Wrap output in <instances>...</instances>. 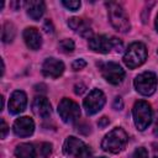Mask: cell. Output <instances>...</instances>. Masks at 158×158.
<instances>
[{"label": "cell", "instance_id": "obj_1", "mask_svg": "<svg viewBox=\"0 0 158 158\" xmlns=\"http://www.w3.org/2000/svg\"><path fill=\"white\" fill-rule=\"evenodd\" d=\"M127 133L120 128L116 127L112 131H110L102 139L101 142V147L104 151L110 152V153H118L120 151L123 149V147L127 143Z\"/></svg>", "mask_w": 158, "mask_h": 158}, {"label": "cell", "instance_id": "obj_2", "mask_svg": "<svg viewBox=\"0 0 158 158\" xmlns=\"http://www.w3.org/2000/svg\"><path fill=\"white\" fill-rule=\"evenodd\" d=\"M107 15L111 25L120 32H127L131 27L128 16L123 7L117 2H109L107 4Z\"/></svg>", "mask_w": 158, "mask_h": 158}, {"label": "cell", "instance_id": "obj_3", "mask_svg": "<svg viewBox=\"0 0 158 158\" xmlns=\"http://www.w3.org/2000/svg\"><path fill=\"white\" fill-rule=\"evenodd\" d=\"M89 48L99 52V53H109L111 49H115L116 52H120L122 49V43L115 38V37H107L104 35L99 36H93L89 38Z\"/></svg>", "mask_w": 158, "mask_h": 158}, {"label": "cell", "instance_id": "obj_4", "mask_svg": "<svg viewBox=\"0 0 158 158\" xmlns=\"http://www.w3.org/2000/svg\"><path fill=\"white\" fill-rule=\"evenodd\" d=\"M146 58H147L146 46L141 42H133L128 46V48L123 56V62L128 68L133 69V68L143 64Z\"/></svg>", "mask_w": 158, "mask_h": 158}, {"label": "cell", "instance_id": "obj_5", "mask_svg": "<svg viewBox=\"0 0 158 158\" xmlns=\"http://www.w3.org/2000/svg\"><path fill=\"white\" fill-rule=\"evenodd\" d=\"M132 114H133V121L137 130L143 131L149 126L152 121V109L147 101L144 100L137 101L133 106Z\"/></svg>", "mask_w": 158, "mask_h": 158}, {"label": "cell", "instance_id": "obj_6", "mask_svg": "<svg viewBox=\"0 0 158 158\" xmlns=\"http://www.w3.org/2000/svg\"><path fill=\"white\" fill-rule=\"evenodd\" d=\"M63 152L65 156L73 158H90L91 152L89 147L77 137H68L63 144Z\"/></svg>", "mask_w": 158, "mask_h": 158}, {"label": "cell", "instance_id": "obj_7", "mask_svg": "<svg viewBox=\"0 0 158 158\" xmlns=\"http://www.w3.org/2000/svg\"><path fill=\"white\" fill-rule=\"evenodd\" d=\"M135 88L136 90L146 96L152 95L157 88V77L152 72H144L136 77L135 79Z\"/></svg>", "mask_w": 158, "mask_h": 158}, {"label": "cell", "instance_id": "obj_8", "mask_svg": "<svg viewBox=\"0 0 158 158\" xmlns=\"http://www.w3.org/2000/svg\"><path fill=\"white\" fill-rule=\"evenodd\" d=\"M58 114L62 117V120L67 123H72L77 121L80 116V109L77 102H74L70 99H62V101L58 105Z\"/></svg>", "mask_w": 158, "mask_h": 158}, {"label": "cell", "instance_id": "obj_9", "mask_svg": "<svg viewBox=\"0 0 158 158\" xmlns=\"http://www.w3.org/2000/svg\"><path fill=\"white\" fill-rule=\"evenodd\" d=\"M101 74L102 77L106 79V81H109L110 84L117 85L120 84L123 78H125V72L123 69L114 62H109L101 65Z\"/></svg>", "mask_w": 158, "mask_h": 158}, {"label": "cell", "instance_id": "obj_10", "mask_svg": "<svg viewBox=\"0 0 158 158\" xmlns=\"http://www.w3.org/2000/svg\"><path fill=\"white\" fill-rule=\"evenodd\" d=\"M104 104H105V95L99 89L91 90L89 95L84 99V107H85L86 114L89 115H94L98 111H100Z\"/></svg>", "mask_w": 158, "mask_h": 158}, {"label": "cell", "instance_id": "obj_11", "mask_svg": "<svg viewBox=\"0 0 158 158\" xmlns=\"http://www.w3.org/2000/svg\"><path fill=\"white\" fill-rule=\"evenodd\" d=\"M64 72V64L59 59L47 58L42 64V73L49 78H58Z\"/></svg>", "mask_w": 158, "mask_h": 158}, {"label": "cell", "instance_id": "obj_12", "mask_svg": "<svg viewBox=\"0 0 158 158\" xmlns=\"http://www.w3.org/2000/svg\"><path fill=\"white\" fill-rule=\"evenodd\" d=\"M35 123L30 117H20L14 122V132L16 136L27 137L33 133Z\"/></svg>", "mask_w": 158, "mask_h": 158}, {"label": "cell", "instance_id": "obj_13", "mask_svg": "<svg viewBox=\"0 0 158 158\" xmlns=\"http://www.w3.org/2000/svg\"><path fill=\"white\" fill-rule=\"evenodd\" d=\"M26 104H27V98H26V94L21 90H16L12 93L11 98H10V101H9V111L11 114H20L25 110L26 107Z\"/></svg>", "mask_w": 158, "mask_h": 158}, {"label": "cell", "instance_id": "obj_14", "mask_svg": "<svg viewBox=\"0 0 158 158\" xmlns=\"http://www.w3.org/2000/svg\"><path fill=\"white\" fill-rule=\"evenodd\" d=\"M32 111L41 118H47L51 115V104L44 96H37L32 101Z\"/></svg>", "mask_w": 158, "mask_h": 158}, {"label": "cell", "instance_id": "obj_15", "mask_svg": "<svg viewBox=\"0 0 158 158\" xmlns=\"http://www.w3.org/2000/svg\"><path fill=\"white\" fill-rule=\"evenodd\" d=\"M23 40H25L26 46L32 51L38 49L42 44V37L38 32V30L35 27H27L23 31Z\"/></svg>", "mask_w": 158, "mask_h": 158}, {"label": "cell", "instance_id": "obj_16", "mask_svg": "<svg viewBox=\"0 0 158 158\" xmlns=\"http://www.w3.org/2000/svg\"><path fill=\"white\" fill-rule=\"evenodd\" d=\"M68 26L74 30L75 32H78L80 36L83 37H88V38H91L93 36V31H91V27L90 25L83 20V19H79V17H72L68 20Z\"/></svg>", "mask_w": 158, "mask_h": 158}, {"label": "cell", "instance_id": "obj_17", "mask_svg": "<svg viewBox=\"0 0 158 158\" xmlns=\"http://www.w3.org/2000/svg\"><path fill=\"white\" fill-rule=\"evenodd\" d=\"M27 15L33 20H40L44 12V2L41 0H28L25 2Z\"/></svg>", "mask_w": 158, "mask_h": 158}, {"label": "cell", "instance_id": "obj_18", "mask_svg": "<svg viewBox=\"0 0 158 158\" xmlns=\"http://www.w3.org/2000/svg\"><path fill=\"white\" fill-rule=\"evenodd\" d=\"M36 149L31 143H21L15 148V156L17 158H36Z\"/></svg>", "mask_w": 158, "mask_h": 158}, {"label": "cell", "instance_id": "obj_19", "mask_svg": "<svg viewBox=\"0 0 158 158\" xmlns=\"http://www.w3.org/2000/svg\"><path fill=\"white\" fill-rule=\"evenodd\" d=\"M16 31H15V26L11 22H5L2 26V31H1V40L5 43L11 42L15 38Z\"/></svg>", "mask_w": 158, "mask_h": 158}, {"label": "cell", "instance_id": "obj_20", "mask_svg": "<svg viewBox=\"0 0 158 158\" xmlns=\"http://www.w3.org/2000/svg\"><path fill=\"white\" fill-rule=\"evenodd\" d=\"M52 153V144L48 142H43L40 144L38 151H37V156L38 158H48Z\"/></svg>", "mask_w": 158, "mask_h": 158}, {"label": "cell", "instance_id": "obj_21", "mask_svg": "<svg viewBox=\"0 0 158 158\" xmlns=\"http://www.w3.org/2000/svg\"><path fill=\"white\" fill-rule=\"evenodd\" d=\"M74 42L72 41V40H69V38H65V40H62L60 42H59V44H58V48H59V51L60 52H63V53H72L73 51H74Z\"/></svg>", "mask_w": 158, "mask_h": 158}, {"label": "cell", "instance_id": "obj_22", "mask_svg": "<svg viewBox=\"0 0 158 158\" xmlns=\"http://www.w3.org/2000/svg\"><path fill=\"white\" fill-rule=\"evenodd\" d=\"M63 5L67 9L72 10V11H77L80 7V1H78V0H64L63 1Z\"/></svg>", "mask_w": 158, "mask_h": 158}, {"label": "cell", "instance_id": "obj_23", "mask_svg": "<svg viewBox=\"0 0 158 158\" xmlns=\"http://www.w3.org/2000/svg\"><path fill=\"white\" fill-rule=\"evenodd\" d=\"M132 158H149V157H148L147 149H146L144 147H139V148H137V149L133 152Z\"/></svg>", "mask_w": 158, "mask_h": 158}, {"label": "cell", "instance_id": "obj_24", "mask_svg": "<svg viewBox=\"0 0 158 158\" xmlns=\"http://www.w3.org/2000/svg\"><path fill=\"white\" fill-rule=\"evenodd\" d=\"M85 65H86V62H85L84 59L79 58V59H75V60L73 62V64H72V68H73L74 70H80V69L85 68Z\"/></svg>", "mask_w": 158, "mask_h": 158}, {"label": "cell", "instance_id": "obj_25", "mask_svg": "<svg viewBox=\"0 0 158 158\" xmlns=\"http://www.w3.org/2000/svg\"><path fill=\"white\" fill-rule=\"evenodd\" d=\"M112 106H114L115 110H122V107H123V101H122V99H121L120 96H116L115 100H114Z\"/></svg>", "mask_w": 158, "mask_h": 158}, {"label": "cell", "instance_id": "obj_26", "mask_svg": "<svg viewBox=\"0 0 158 158\" xmlns=\"http://www.w3.org/2000/svg\"><path fill=\"white\" fill-rule=\"evenodd\" d=\"M0 131H1V138H5V136H6V133H7V125L5 123V121L1 118L0 120Z\"/></svg>", "mask_w": 158, "mask_h": 158}, {"label": "cell", "instance_id": "obj_27", "mask_svg": "<svg viewBox=\"0 0 158 158\" xmlns=\"http://www.w3.org/2000/svg\"><path fill=\"white\" fill-rule=\"evenodd\" d=\"M43 30H44L46 32L53 33V25H52V22H51L49 20H46V21L43 22Z\"/></svg>", "mask_w": 158, "mask_h": 158}, {"label": "cell", "instance_id": "obj_28", "mask_svg": "<svg viewBox=\"0 0 158 158\" xmlns=\"http://www.w3.org/2000/svg\"><path fill=\"white\" fill-rule=\"evenodd\" d=\"M74 91H75V94L81 95V94L85 91V85H84V84H77V85L74 86Z\"/></svg>", "mask_w": 158, "mask_h": 158}, {"label": "cell", "instance_id": "obj_29", "mask_svg": "<svg viewBox=\"0 0 158 158\" xmlns=\"http://www.w3.org/2000/svg\"><path fill=\"white\" fill-rule=\"evenodd\" d=\"M109 122H110V120L106 117V116H102L99 121H98V125H99V127H101V128H104L106 125H109Z\"/></svg>", "mask_w": 158, "mask_h": 158}, {"label": "cell", "instance_id": "obj_30", "mask_svg": "<svg viewBox=\"0 0 158 158\" xmlns=\"http://www.w3.org/2000/svg\"><path fill=\"white\" fill-rule=\"evenodd\" d=\"M153 154H152V158H158V146L157 144H153V149H152Z\"/></svg>", "mask_w": 158, "mask_h": 158}, {"label": "cell", "instance_id": "obj_31", "mask_svg": "<svg viewBox=\"0 0 158 158\" xmlns=\"http://www.w3.org/2000/svg\"><path fill=\"white\" fill-rule=\"evenodd\" d=\"M156 135H158V120H157V125H156V131H154Z\"/></svg>", "mask_w": 158, "mask_h": 158}, {"label": "cell", "instance_id": "obj_32", "mask_svg": "<svg viewBox=\"0 0 158 158\" xmlns=\"http://www.w3.org/2000/svg\"><path fill=\"white\" fill-rule=\"evenodd\" d=\"M156 28L158 31V15H157V20H156Z\"/></svg>", "mask_w": 158, "mask_h": 158}, {"label": "cell", "instance_id": "obj_33", "mask_svg": "<svg viewBox=\"0 0 158 158\" xmlns=\"http://www.w3.org/2000/svg\"><path fill=\"white\" fill-rule=\"evenodd\" d=\"M99 158H105V157H99Z\"/></svg>", "mask_w": 158, "mask_h": 158}]
</instances>
